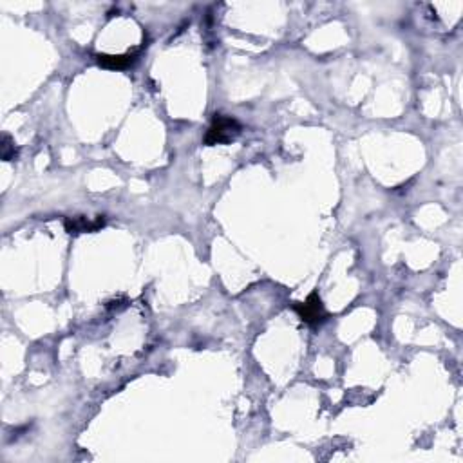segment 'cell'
<instances>
[{
  "label": "cell",
  "instance_id": "cell-2",
  "mask_svg": "<svg viewBox=\"0 0 463 463\" xmlns=\"http://www.w3.org/2000/svg\"><path fill=\"white\" fill-rule=\"evenodd\" d=\"M293 310H295V313L301 317V321L310 324V326H319V324H322V322L327 319L326 308L322 304L317 292L310 293V297H308L304 303L293 304Z\"/></svg>",
  "mask_w": 463,
  "mask_h": 463
},
{
  "label": "cell",
  "instance_id": "cell-1",
  "mask_svg": "<svg viewBox=\"0 0 463 463\" xmlns=\"http://www.w3.org/2000/svg\"><path fill=\"white\" fill-rule=\"evenodd\" d=\"M243 127L241 123L232 116H224V114H214L212 123H210L208 131L205 134V143L210 147L214 145H226L237 140Z\"/></svg>",
  "mask_w": 463,
  "mask_h": 463
},
{
  "label": "cell",
  "instance_id": "cell-3",
  "mask_svg": "<svg viewBox=\"0 0 463 463\" xmlns=\"http://www.w3.org/2000/svg\"><path fill=\"white\" fill-rule=\"evenodd\" d=\"M64 226L69 234H85V232H96L105 226V215H96L94 219H87L85 215L78 217H67Z\"/></svg>",
  "mask_w": 463,
  "mask_h": 463
},
{
  "label": "cell",
  "instance_id": "cell-4",
  "mask_svg": "<svg viewBox=\"0 0 463 463\" xmlns=\"http://www.w3.org/2000/svg\"><path fill=\"white\" fill-rule=\"evenodd\" d=\"M140 49L132 51L127 54H96V62L105 69H116V71H123L129 69L138 60Z\"/></svg>",
  "mask_w": 463,
  "mask_h": 463
},
{
  "label": "cell",
  "instance_id": "cell-5",
  "mask_svg": "<svg viewBox=\"0 0 463 463\" xmlns=\"http://www.w3.org/2000/svg\"><path fill=\"white\" fill-rule=\"evenodd\" d=\"M0 149H2V160L4 161H13L17 160V156H19V149H17L15 142H13L10 136L2 138V145H0Z\"/></svg>",
  "mask_w": 463,
  "mask_h": 463
}]
</instances>
